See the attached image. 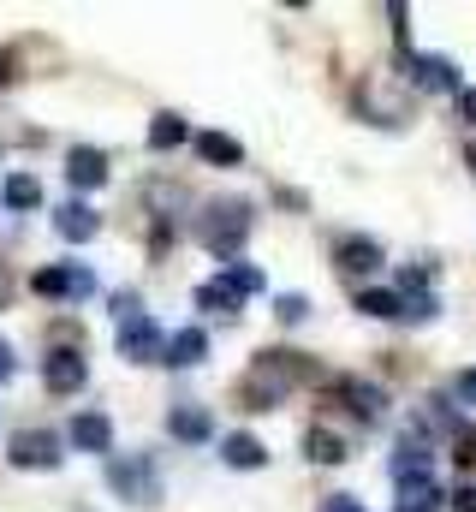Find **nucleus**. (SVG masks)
<instances>
[{"mask_svg":"<svg viewBox=\"0 0 476 512\" xmlns=\"http://www.w3.org/2000/svg\"><path fill=\"white\" fill-rule=\"evenodd\" d=\"M197 239L209 245L215 256H227L233 262L238 245L250 239V203H238V197H221V203H209L203 215H197Z\"/></svg>","mask_w":476,"mask_h":512,"instance_id":"obj_1","label":"nucleus"},{"mask_svg":"<svg viewBox=\"0 0 476 512\" xmlns=\"http://www.w3.org/2000/svg\"><path fill=\"white\" fill-rule=\"evenodd\" d=\"M108 483H114V495H125L131 507H155V501H161L155 465H149L143 453H125V459H108Z\"/></svg>","mask_w":476,"mask_h":512,"instance_id":"obj_2","label":"nucleus"},{"mask_svg":"<svg viewBox=\"0 0 476 512\" xmlns=\"http://www.w3.org/2000/svg\"><path fill=\"white\" fill-rule=\"evenodd\" d=\"M161 352H167V334L149 322V310H137V316L119 322V358L125 364H161Z\"/></svg>","mask_w":476,"mask_h":512,"instance_id":"obj_3","label":"nucleus"},{"mask_svg":"<svg viewBox=\"0 0 476 512\" xmlns=\"http://www.w3.org/2000/svg\"><path fill=\"white\" fill-rule=\"evenodd\" d=\"M6 453H12V465H18V471H54V465L66 459V453H60V441H54L48 429H18Z\"/></svg>","mask_w":476,"mask_h":512,"instance_id":"obj_4","label":"nucleus"},{"mask_svg":"<svg viewBox=\"0 0 476 512\" xmlns=\"http://www.w3.org/2000/svg\"><path fill=\"white\" fill-rule=\"evenodd\" d=\"M405 78L417 90H453L459 96V66L447 54H405Z\"/></svg>","mask_w":476,"mask_h":512,"instance_id":"obj_5","label":"nucleus"},{"mask_svg":"<svg viewBox=\"0 0 476 512\" xmlns=\"http://www.w3.org/2000/svg\"><path fill=\"white\" fill-rule=\"evenodd\" d=\"M30 286H36L42 298H90V292H96V274L78 268V262H66V268H42Z\"/></svg>","mask_w":476,"mask_h":512,"instance_id":"obj_6","label":"nucleus"},{"mask_svg":"<svg viewBox=\"0 0 476 512\" xmlns=\"http://www.w3.org/2000/svg\"><path fill=\"white\" fill-rule=\"evenodd\" d=\"M42 382H48V393H78V387L90 382V364H84V352H72V346L48 352V364H42Z\"/></svg>","mask_w":476,"mask_h":512,"instance_id":"obj_7","label":"nucleus"},{"mask_svg":"<svg viewBox=\"0 0 476 512\" xmlns=\"http://www.w3.org/2000/svg\"><path fill=\"white\" fill-rule=\"evenodd\" d=\"M334 393L346 399V411H352V417H363V423H381V411H387V393H381L375 382L340 376V382H334Z\"/></svg>","mask_w":476,"mask_h":512,"instance_id":"obj_8","label":"nucleus"},{"mask_svg":"<svg viewBox=\"0 0 476 512\" xmlns=\"http://www.w3.org/2000/svg\"><path fill=\"white\" fill-rule=\"evenodd\" d=\"M66 435H72V447H78V453H108V447H114V423H108L102 411H78Z\"/></svg>","mask_w":476,"mask_h":512,"instance_id":"obj_9","label":"nucleus"},{"mask_svg":"<svg viewBox=\"0 0 476 512\" xmlns=\"http://www.w3.org/2000/svg\"><path fill=\"white\" fill-rule=\"evenodd\" d=\"M66 179H72V191L108 185V155H102V149H72V155H66Z\"/></svg>","mask_w":476,"mask_h":512,"instance_id":"obj_10","label":"nucleus"},{"mask_svg":"<svg viewBox=\"0 0 476 512\" xmlns=\"http://www.w3.org/2000/svg\"><path fill=\"white\" fill-rule=\"evenodd\" d=\"M96 227H102V221H96V209H90V203H78V197H72V203H60V215H54V233H60V239H72V245L96 239Z\"/></svg>","mask_w":476,"mask_h":512,"instance_id":"obj_11","label":"nucleus"},{"mask_svg":"<svg viewBox=\"0 0 476 512\" xmlns=\"http://www.w3.org/2000/svg\"><path fill=\"white\" fill-rule=\"evenodd\" d=\"M209 358V334L203 328H179L173 340H167V352H161V364H173V370H191V364H203Z\"/></svg>","mask_w":476,"mask_h":512,"instance_id":"obj_12","label":"nucleus"},{"mask_svg":"<svg viewBox=\"0 0 476 512\" xmlns=\"http://www.w3.org/2000/svg\"><path fill=\"white\" fill-rule=\"evenodd\" d=\"M167 435H173V441H209V435H215V417H209L203 405H173V411H167Z\"/></svg>","mask_w":476,"mask_h":512,"instance_id":"obj_13","label":"nucleus"},{"mask_svg":"<svg viewBox=\"0 0 476 512\" xmlns=\"http://www.w3.org/2000/svg\"><path fill=\"white\" fill-rule=\"evenodd\" d=\"M221 459H227L233 471H262V465H268V447L238 429V435H221Z\"/></svg>","mask_w":476,"mask_h":512,"instance_id":"obj_14","label":"nucleus"},{"mask_svg":"<svg viewBox=\"0 0 476 512\" xmlns=\"http://www.w3.org/2000/svg\"><path fill=\"white\" fill-rule=\"evenodd\" d=\"M393 477H399V483H423V477H429V447H423L417 435H405V441H399V459H393Z\"/></svg>","mask_w":476,"mask_h":512,"instance_id":"obj_15","label":"nucleus"},{"mask_svg":"<svg viewBox=\"0 0 476 512\" xmlns=\"http://www.w3.org/2000/svg\"><path fill=\"white\" fill-rule=\"evenodd\" d=\"M334 262H340L346 274H375V268H381V245H375V239H346V245L334 251Z\"/></svg>","mask_w":476,"mask_h":512,"instance_id":"obj_16","label":"nucleus"},{"mask_svg":"<svg viewBox=\"0 0 476 512\" xmlns=\"http://www.w3.org/2000/svg\"><path fill=\"white\" fill-rule=\"evenodd\" d=\"M357 310H363V316H381V322H399V316H405V298L387 292V286H369V292H357Z\"/></svg>","mask_w":476,"mask_h":512,"instance_id":"obj_17","label":"nucleus"},{"mask_svg":"<svg viewBox=\"0 0 476 512\" xmlns=\"http://www.w3.org/2000/svg\"><path fill=\"white\" fill-rule=\"evenodd\" d=\"M197 310H209V316H238V292L227 280H203V286H197Z\"/></svg>","mask_w":476,"mask_h":512,"instance_id":"obj_18","label":"nucleus"},{"mask_svg":"<svg viewBox=\"0 0 476 512\" xmlns=\"http://www.w3.org/2000/svg\"><path fill=\"white\" fill-rule=\"evenodd\" d=\"M197 155H203V161H221V167H238V161H244L238 137H227V131H203V137H197Z\"/></svg>","mask_w":476,"mask_h":512,"instance_id":"obj_19","label":"nucleus"},{"mask_svg":"<svg viewBox=\"0 0 476 512\" xmlns=\"http://www.w3.org/2000/svg\"><path fill=\"white\" fill-rule=\"evenodd\" d=\"M304 453H310L316 465H340V459H346V441H340L334 429H310V435H304Z\"/></svg>","mask_w":476,"mask_h":512,"instance_id":"obj_20","label":"nucleus"},{"mask_svg":"<svg viewBox=\"0 0 476 512\" xmlns=\"http://www.w3.org/2000/svg\"><path fill=\"white\" fill-rule=\"evenodd\" d=\"M435 501H441L435 477H423V483H399V512H429Z\"/></svg>","mask_w":476,"mask_h":512,"instance_id":"obj_21","label":"nucleus"},{"mask_svg":"<svg viewBox=\"0 0 476 512\" xmlns=\"http://www.w3.org/2000/svg\"><path fill=\"white\" fill-rule=\"evenodd\" d=\"M191 126L179 120V114H155V126H149V149H173V143H185Z\"/></svg>","mask_w":476,"mask_h":512,"instance_id":"obj_22","label":"nucleus"},{"mask_svg":"<svg viewBox=\"0 0 476 512\" xmlns=\"http://www.w3.org/2000/svg\"><path fill=\"white\" fill-rule=\"evenodd\" d=\"M6 203H12V209H36V203H42L36 173H12V179H6Z\"/></svg>","mask_w":476,"mask_h":512,"instance_id":"obj_23","label":"nucleus"},{"mask_svg":"<svg viewBox=\"0 0 476 512\" xmlns=\"http://www.w3.org/2000/svg\"><path fill=\"white\" fill-rule=\"evenodd\" d=\"M221 280H227V286H233L238 298H244V292H262V268H250V262H221Z\"/></svg>","mask_w":476,"mask_h":512,"instance_id":"obj_24","label":"nucleus"},{"mask_svg":"<svg viewBox=\"0 0 476 512\" xmlns=\"http://www.w3.org/2000/svg\"><path fill=\"white\" fill-rule=\"evenodd\" d=\"M399 298H405V322H429V316H435V310H441V304H435V292H429V286H411V292H399Z\"/></svg>","mask_w":476,"mask_h":512,"instance_id":"obj_25","label":"nucleus"},{"mask_svg":"<svg viewBox=\"0 0 476 512\" xmlns=\"http://www.w3.org/2000/svg\"><path fill=\"white\" fill-rule=\"evenodd\" d=\"M274 316H280L286 328H298V322L310 316V298H298V292H286V298H274Z\"/></svg>","mask_w":476,"mask_h":512,"instance_id":"obj_26","label":"nucleus"},{"mask_svg":"<svg viewBox=\"0 0 476 512\" xmlns=\"http://www.w3.org/2000/svg\"><path fill=\"white\" fill-rule=\"evenodd\" d=\"M459 120H471L476 126V90H459Z\"/></svg>","mask_w":476,"mask_h":512,"instance_id":"obj_27","label":"nucleus"},{"mask_svg":"<svg viewBox=\"0 0 476 512\" xmlns=\"http://www.w3.org/2000/svg\"><path fill=\"white\" fill-rule=\"evenodd\" d=\"M453 507H459V512H476V483H465V489L453 495Z\"/></svg>","mask_w":476,"mask_h":512,"instance_id":"obj_28","label":"nucleus"},{"mask_svg":"<svg viewBox=\"0 0 476 512\" xmlns=\"http://www.w3.org/2000/svg\"><path fill=\"white\" fill-rule=\"evenodd\" d=\"M12 370H18V364H12V346H6V340H0V382H6V376H12Z\"/></svg>","mask_w":476,"mask_h":512,"instance_id":"obj_29","label":"nucleus"},{"mask_svg":"<svg viewBox=\"0 0 476 512\" xmlns=\"http://www.w3.org/2000/svg\"><path fill=\"white\" fill-rule=\"evenodd\" d=\"M322 512H363V501H346V495H340V501H328Z\"/></svg>","mask_w":476,"mask_h":512,"instance_id":"obj_30","label":"nucleus"},{"mask_svg":"<svg viewBox=\"0 0 476 512\" xmlns=\"http://www.w3.org/2000/svg\"><path fill=\"white\" fill-rule=\"evenodd\" d=\"M459 399H476V370L471 376H459Z\"/></svg>","mask_w":476,"mask_h":512,"instance_id":"obj_31","label":"nucleus"},{"mask_svg":"<svg viewBox=\"0 0 476 512\" xmlns=\"http://www.w3.org/2000/svg\"><path fill=\"white\" fill-rule=\"evenodd\" d=\"M465 161H471V167H476V143H471V149H465Z\"/></svg>","mask_w":476,"mask_h":512,"instance_id":"obj_32","label":"nucleus"},{"mask_svg":"<svg viewBox=\"0 0 476 512\" xmlns=\"http://www.w3.org/2000/svg\"><path fill=\"white\" fill-rule=\"evenodd\" d=\"M0 298H6V274H0Z\"/></svg>","mask_w":476,"mask_h":512,"instance_id":"obj_33","label":"nucleus"},{"mask_svg":"<svg viewBox=\"0 0 476 512\" xmlns=\"http://www.w3.org/2000/svg\"><path fill=\"white\" fill-rule=\"evenodd\" d=\"M0 84H6V60H0Z\"/></svg>","mask_w":476,"mask_h":512,"instance_id":"obj_34","label":"nucleus"}]
</instances>
